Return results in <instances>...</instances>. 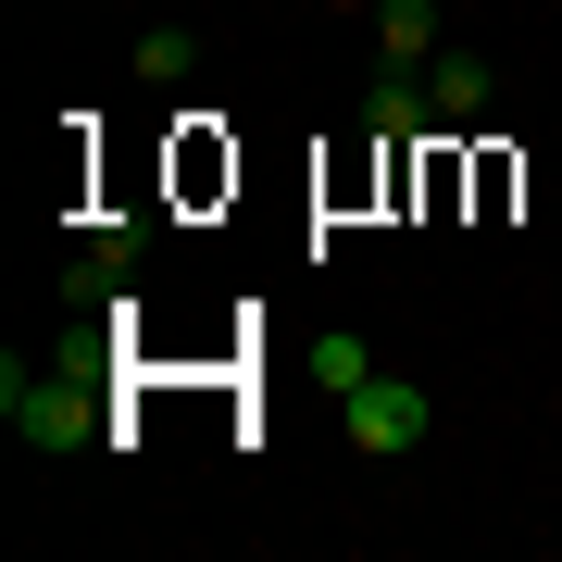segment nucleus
Listing matches in <instances>:
<instances>
[{
  "instance_id": "8",
  "label": "nucleus",
  "mask_w": 562,
  "mask_h": 562,
  "mask_svg": "<svg viewBox=\"0 0 562 562\" xmlns=\"http://www.w3.org/2000/svg\"><path fill=\"white\" fill-rule=\"evenodd\" d=\"M188 63H201V50H188L176 25H162V38H138V76H150V88H188Z\"/></svg>"
},
{
  "instance_id": "4",
  "label": "nucleus",
  "mask_w": 562,
  "mask_h": 562,
  "mask_svg": "<svg viewBox=\"0 0 562 562\" xmlns=\"http://www.w3.org/2000/svg\"><path fill=\"white\" fill-rule=\"evenodd\" d=\"M487 88H501V76H487V50H438V63H425V101H438V125H475Z\"/></svg>"
},
{
  "instance_id": "7",
  "label": "nucleus",
  "mask_w": 562,
  "mask_h": 562,
  "mask_svg": "<svg viewBox=\"0 0 562 562\" xmlns=\"http://www.w3.org/2000/svg\"><path fill=\"white\" fill-rule=\"evenodd\" d=\"M313 375H325V401H350V387L375 375V350H362V338H325V362H313Z\"/></svg>"
},
{
  "instance_id": "2",
  "label": "nucleus",
  "mask_w": 562,
  "mask_h": 562,
  "mask_svg": "<svg viewBox=\"0 0 562 562\" xmlns=\"http://www.w3.org/2000/svg\"><path fill=\"white\" fill-rule=\"evenodd\" d=\"M338 425H350V450H375V462H401V450L425 438V387H413V375H362L350 401H338Z\"/></svg>"
},
{
  "instance_id": "3",
  "label": "nucleus",
  "mask_w": 562,
  "mask_h": 562,
  "mask_svg": "<svg viewBox=\"0 0 562 562\" xmlns=\"http://www.w3.org/2000/svg\"><path fill=\"white\" fill-rule=\"evenodd\" d=\"M450 38H438V0H375V63H401V76H425Z\"/></svg>"
},
{
  "instance_id": "6",
  "label": "nucleus",
  "mask_w": 562,
  "mask_h": 562,
  "mask_svg": "<svg viewBox=\"0 0 562 562\" xmlns=\"http://www.w3.org/2000/svg\"><path fill=\"white\" fill-rule=\"evenodd\" d=\"M138 250H150V225H125V213L101 225V238H88V262H101V276H113V288H125V276H138Z\"/></svg>"
},
{
  "instance_id": "5",
  "label": "nucleus",
  "mask_w": 562,
  "mask_h": 562,
  "mask_svg": "<svg viewBox=\"0 0 562 562\" xmlns=\"http://www.w3.org/2000/svg\"><path fill=\"white\" fill-rule=\"evenodd\" d=\"M425 113H438V101H425L401 63H375V88H362V125H375V138H425Z\"/></svg>"
},
{
  "instance_id": "1",
  "label": "nucleus",
  "mask_w": 562,
  "mask_h": 562,
  "mask_svg": "<svg viewBox=\"0 0 562 562\" xmlns=\"http://www.w3.org/2000/svg\"><path fill=\"white\" fill-rule=\"evenodd\" d=\"M0 413H13L25 450H88L101 438V401H88V375H63V362H0Z\"/></svg>"
}]
</instances>
